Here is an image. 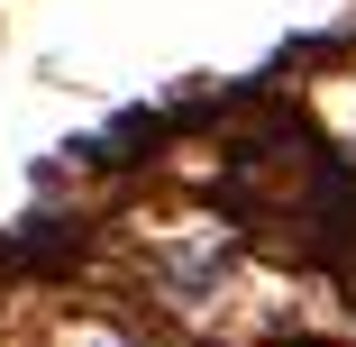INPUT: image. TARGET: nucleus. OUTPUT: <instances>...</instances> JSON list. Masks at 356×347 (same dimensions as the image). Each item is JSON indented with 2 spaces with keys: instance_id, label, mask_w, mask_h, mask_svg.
Segmentation results:
<instances>
[{
  "instance_id": "nucleus-1",
  "label": "nucleus",
  "mask_w": 356,
  "mask_h": 347,
  "mask_svg": "<svg viewBox=\"0 0 356 347\" xmlns=\"http://www.w3.org/2000/svg\"><path fill=\"white\" fill-rule=\"evenodd\" d=\"M74 347H119V338H101V329H92V338H74Z\"/></svg>"
}]
</instances>
